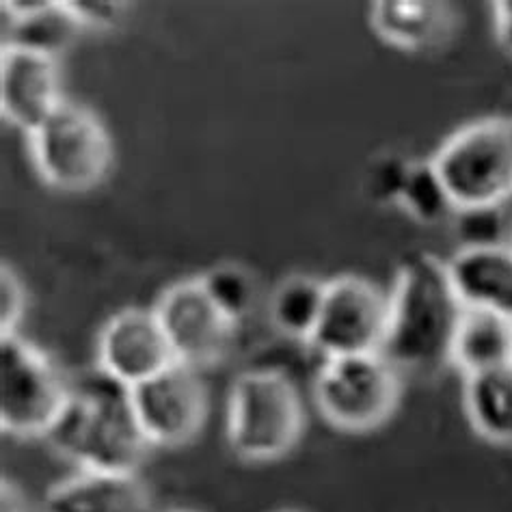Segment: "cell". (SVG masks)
Wrapping results in <instances>:
<instances>
[{
    "mask_svg": "<svg viewBox=\"0 0 512 512\" xmlns=\"http://www.w3.org/2000/svg\"><path fill=\"white\" fill-rule=\"evenodd\" d=\"M389 299L381 353L398 370L433 374L450 363L465 305L458 299L448 262L430 251L402 258Z\"/></svg>",
    "mask_w": 512,
    "mask_h": 512,
    "instance_id": "obj_1",
    "label": "cell"
},
{
    "mask_svg": "<svg viewBox=\"0 0 512 512\" xmlns=\"http://www.w3.org/2000/svg\"><path fill=\"white\" fill-rule=\"evenodd\" d=\"M44 439L85 471H137L150 450L132 411L130 387L100 368L72 381L65 409Z\"/></svg>",
    "mask_w": 512,
    "mask_h": 512,
    "instance_id": "obj_2",
    "label": "cell"
},
{
    "mask_svg": "<svg viewBox=\"0 0 512 512\" xmlns=\"http://www.w3.org/2000/svg\"><path fill=\"white\" fill-rule=\"evenodd\" d=\"M305 426L301 396L279 370L242 372L227 400V443L245 461L264 463L286 456Z\"/></svg>",
    "mask_w": 512,
    "mask_h": 512,
    "instance_id": "obj_3",
    "label": "cell"
},
{
    "mask_svg": "<svg viewBox=\"0 0 512 512\" xmlns=\"http://www.w3.org/2000/svg\"><path fill=\"white\" fill-rule=\"evenodd\" d=\"M433 165L454 210L502 208L512 197V117L478 119L456 130Z\"/></svg>",
    "mask_w": 512,
    "mask_h": 512,
    "instance_id": "obj_4",
    "label": "cell"
},
{
    "mask_svg": "<svg viewBox=\"0 0 512 512\" xmlns=\"http://www.w3.org/2000/svg\"><path fill=\"white\" fill-rule=\"evenodd\" d=\"M29 139L39 178L61 193H87L111 171L109 130L85 104L63 100Z\"/></svg>",
    "mask_w": 512,
    "mask_h": 512,
    "instance_id": "obj_5",
    "label": "cell"
},
{
    "mask_svg": "<svg viewBox=\"0 0 512 512\" xmlns=\"http://www.w3.org/2000/svg\"><path fill=\"white\" fill-rule=\"evenodd\" d=\"M57 361L20 333L0 335V426L13 437H46L70 398Z\"/></svg>",
    "mask_w": 512,
    "mask_h": 512,
    "instance_id": "obj_6",
    "label": "cell"
},
{
    "mask_svg": "<svg viewBox=\"0 0 512 512\" xmlns=\"http://www.w3.org/2000/svg\"><path fill=\"white\" fill-rule=\"evenodd\" d=\"M400 370L383 353L325 359L314 379V400L329 424L348 433L383 426L400 402Z\"/></svg>",
    "mask_w": 512,
    "mask_h": 512,
    "instance_id": "obj_7",
    "label": "cell"
},
{
    "mask_svg": "<svg viewBox=\"0 0 512 512\" xmlns=\"http://www.w3.org/2000/svg\"><path fill=\"white\" fill-rule=\"evenodd\" d=\"M387 316L389 299L379 286L357 275L335 277L327 281L322 314L309 344L325 359L381 353Z\"/></svg>",
    "mask_w": 512,
    "mask_h": 512,
    "instance_id": "obj_8",
    "label": "cell"
},
{
    "mask_svg": "<svg viewBox=\"0 0 512 512\" xmlns=\"http://www.w3.org/2000/svg\"><path fill=\"white\" fill-rule=\"evenodd\" d=\"M130 402L145 441L160 448L193 441L208 415L206 385L182 363L130 387Z\"/></svg>",
    "mask_w": 512,
    "mask_h": 512,
    "instance_id": "obj_9",
    "label": "cell"
},
{
    "mask_svg": "<svg viewBox=\"0 0 512 512\" xmlns=\"http://www.w3.org/2000/svg\"><path fill=\"white\" fill-rule=\"evenodd\" d=\"M154 314L167 335L175 361L197 372L219 363L236 333V325L210 301L199 277L169 286L156 301Z\"/></svg>",
    "mask_w": 512,
    "mask_h": 512,
    "instance_id": "obj_10",
    "label": "cell"
},
{
    "mask_svg": "<svg viewBox=\"0 0 512 512\" xmlns=\"http://www.w3.org/2000/svg\"><path fill=\"white\" fill-rule=\"evenodd\" d=\"M175 355L154 309H124L109 318L98 338V368L134 387L171 368Z\"/></svg>",
    "mask_w": 512,
    "mask_h": 512,
    "instance_id": "obj_11",
    "label": "cell"
},
{
    "mask_svg": "<svg viewBox=\"0 0 512 512\" xmlns=\"http://www.w3.org/2000/svg\"><path fill=\"white\" fill-rule=\"evenodd\" d=\"M65 98L57 57L3 44L0 48V111L26 134H33Z\"/></svg>",
    "mask_w": 512,
    "mask_h": 512,
    "instance_id": "obj_12",
    "label": "cell"
},
{
    "mask_svg": "<svg viewBox=\"0 0 512 512\" xmlns=\"http://www.w3.org/2000/svg\"><path fill=\"white\" fill-rule=\"evenodd\" d=\"M42 512H152L137 471H85L50 487Z\"/></svg>",
    "mask_w": 512,
    "mask_h": 512,
    "instance_id": "obj_13",
    "label": "cell"
},
{
    "mask_svg": "<svg viewBox=\"0 0 512 512\" xmlns=\"http://www.w3.org/2000/svg\"><path fill=\"white\" fill-rule=\"evenodd\" d=\"M448 273L465 309H480L512 320V247L458 249Z\"/></svg>",
    "mask_w": 512,
    "mask_h": 512,
    "instance_id": "obj_14",
    "label": "cell"
},
{
    "mask_svg": "<svg viewBox=\"0 0 512 512\" xmlns=\"http://www.w3.org/2000/svg\"><path fill=\"white\" fill-rule=\"evenodd\" d=\"M372 31L404 52H428L450 42L456 11L435 0H379L370 11Z\"/></svg>",
    "mask_w": 512,
    "mask_h": 512,
    "instance_id": "obj_15",
    "label": "cell"
},
{
    "mask_svg": "<svg viewBox=\"0 0 512 512\" xmlns=\"http://www.w3.org/2000/svg\"><path fill=\"white\" fill-rule=\"evenodd\" d=\"M450 363L465 376L512 363V320L465 309L454 335Z\"/></svg>",
    "mask_w": 512,
    "mask_h": 512,
    "instance_id": "obj_16",
    "label": "cell"
},
{
    "mask_svg": "<svg viewBox=\"0 0 512 512\" xmlns=\"http://www.w3.org/2000/svg\"><path fill=\"white\" fill-rule=\"evenodd\" d=\"M465 411L476 433L491 443H512V363L465 376Z\"/></svg>",
    "mask_w": 512,
    "mask_h": 512,
    "instance_id": "obj_17",
    "label": "cell"
},
{
    "mask_svg": "<svg viewBox=\"0 0 512 512\" xmlns=\"http://www.w3.org/2000/svg\"><path fill=\"white\" fill-rule=\"evenodd\" d=\"M325 290L327 281L309 275H292L281 281L268 309L275 329L292 340H312L325 303Z\"/></svg>",
    "mask_w": 512,
    "mask_h": 512,
    "instance_id": "obj_18",
    "label": "cell"
},
{
    "mask_svg": "<svg viewBox=\"0 0 512 512\" xmlns=\"http://www.w3.org/2000/svg\"><path fill=\"white\" fill-rule=\"evenodd\" d=\"M398 206L422 225H437L456 212L433 160H411Z\"/></svg>",
    "mask_w": 512,
    "mask_h": 512,
    "instance_id": "obj_19",
    "label": "cell"
},
{
    "mask_svg": "<svg viewBox=\"0 0 512 512\" xmlns=\"http://www.w3.org/2000/svg\"><path fill=\"white\" fill-rule=\"evenodd\" d=\"M199 279L210 301L232 325L238 327L249 316L255 305V281L245 268L221 264L199 275Z\"/></svg>",
    "mask_w": 512,
    "mask_h": 512,
    "instance_id": "obj_20",
    "label": "cell"
},
{
    "mask_svg": "<svg viewBox=\"0 0 512 512\" xmlns=\"http://www.w3.org/2000/svg\"><path fill=\"white\" fill-rule=\"evenodd\" d=\"M13 37L5 44H16L29 50L44 52V55L57 57L61 50L72 44L78 31H83L74 18L61 7V0H55L52 7L39 13L33 20L11 24Z\"/></svg>",
    "mask_w": 512,
    "mask_h": 512,
    "instance_id": "obj_21",
    "label": "cell"
},
{
    "mask_svg": "<svg viewBox=\"0 0 512 512\" xmlns=\"http://www.w3.org/2000/svg\"><path fill=\"white\" fill-rule=\"evenodd\" d=\"M502 208H463L454 212V232L463 242L461 249L504 245Z\"/></svg>",
    "mask_w": 512,
    "mask_h": 512,
    "instance_id": "obj_22",
    "label": "cell"
},
{
    "mask_svg": "<svg viewBox=\"0 0 512 512\" xmlns=\"http://www.w3.org/2000/svg\"><path fill=\"white\" fill-rule=\"evenodd\" d=\"M409 165L411 160H404L396 152L374 156L370 167L366 169V175H363V193H366L372 204H398Z\"/></svg>",
    "mask_w": 512,
    "mask_h": 512,
    "instance_id": "obj_23",
    "label": "cell"
},
{
    "mask_svg": "<svg viewBox=\"0 0 512 512\" xmlns=\"http://www.w3.org/2000/svg\"><path fill=\"white\" fill-rule=\"evenodd\" d=\"M61 7L70 13L80 29H115L126 16L130 5L119 0H61Z\"/></svg>",
    "mask_w": 512,
    "mask_h": 512,
    "instance_id": "obj_24",
    "label": "cell"
},
{
    "mask_svg": "<svg viewBox=\"0 0 512 512\" xmlns=\"http://www.w3.org/2000/svg\"><path fill=\"white\" fill-rule=\"evenodd\" d=\"M26 312V290L20 277L7 264L0 266V335L18 333Z\"/></svg>",
    "mask_w": 512,
    "mask_h": 512,
    "instance_id": "obj_25",
    "label": "cell"
},
{
    "mask_svg": "<svg viewBox=\"0 0 512 512\" xmlns=\"http://www.w3.org/2000/svg\"><path fill=\"white\" fill-rule=\"evenodd\" d=\"M491 7L497 44L512 57V0H497Z\"/></svg>",
    "mask_w": 512,
    "mask_h": 512,
    "instance_id": "obj_26",
    "label": "cell"
},
{
    "mask_svg": "<svg viewBox=\"0 0 512 512\" xmlns=\"http://www.w3.org/2000/svg\"><path fill=\"white\" fill-rule=\"evenodd\" d=\"M52 3L55 0H3V13L11 20V24H20L48 11Z\"/></svg>",
    "mask_w": 512,
    "mask_h": 512,
    "instance_id": "obj_27",
    "label": "cell"
},
{
    "mask_svg": "<svg viewBox=\"0 0 512 512\" xmlns=\"http://www.w3.org/2000/svg\"><path fill=\"white\" fill-rule=\"evenodd\" d=\"M0 512H29V502L13 480H0Z\"/></svg>",
    "mask_w": 512,
    "mask_h": 512,
    "instance_id": "obj_28",
    "label": "cell"
},
{
    "mask_svg": "<svg viewBox=\"0 0 512 512\" xmlns=\"http://www.w3.org/2000/svg\"><path fill=\"white\" fill-rule=\"evenodd\" d=\"M277 512H303V510H294V508H284V510H277Z\"/></svg>",
    "mask_w": 512,
    "mask_h": 512,
    "instance_id": "obj_29",
    "label": "cell"
},
{
    "mask_svg": "<svg viewBox=\"0 0 512 512\" xmlns=\"http://www.w3.org/2000/svg\"><path fill=\"white\" fill-rule=\"evenodd\" d=\"M171 512H195V510H171Z\"/></svg>",
    "mask_w": 512,
    "mask_h": 512,
    "instance_id": "obj_30",
    "label": "cell"
},
{
    "mask_svg": "<svg viewBox=\"0 0 512 512\" xmlns=\"http://www.w3.org/2000/svg\"><path fill=\"white\" fill-rule=\"evenodd\" d=\"M508 245H510V247H512V236H510V242H508Z\"/></svg>",
    "mask_w": 512,
    "mask_h": 512,
    "instance_id": "obj_31",
    "label": "cell"
}]
</instances>
